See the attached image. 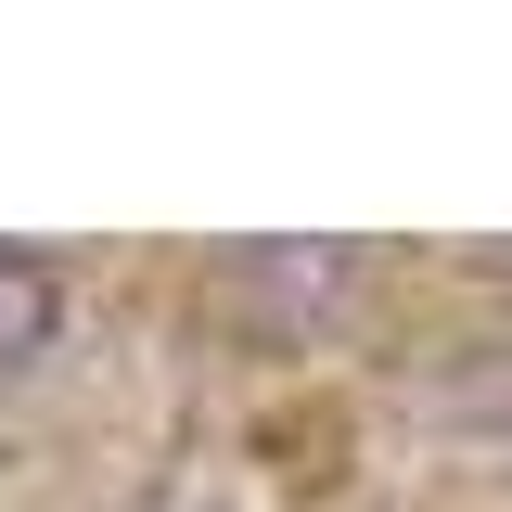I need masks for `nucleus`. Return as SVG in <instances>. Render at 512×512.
Wrapping results in <instances>:
<instances>
[{"label":"nucleus","mask_w":512,"mask_h":512,"mask_svg":"<svg viewBox=\"0 0 512 512\" xmlns=\"http://www.w3.org/2000/svg\"><path fill=\"white\" fill-rule=\"evenodd\" d=\"M231 295L256 320H320L359 295V244H231Z\"/></svg>","instance_id":"obj_1"},{"label":"nucleus","mask_w":512,"mask_h":512,"mask_svg":"<svg viewBox=\"0 0 512 512\" xmlns=\"http://www.w3.org/2000/svg\"><path fill=\"white\" fill-rule=\"evenodd\" d=\"M52 333H64V269L39 244H0V384L26 372Z\"/></svg>","instance_id":"obj_2"},{"label":"nucleus","mask_w":512,"mask_h":512,"mask_svg":"<svg viewBox=\"0 0 512 512\" xmlns=\"http://www.w3.org/2000/svg\"><path fill=\"white\" fill-rule=\"evenodd\" d=\"M167 512H231V500H167Z\"/></svg>","instance_id":"obj_3"}]
</instances>
